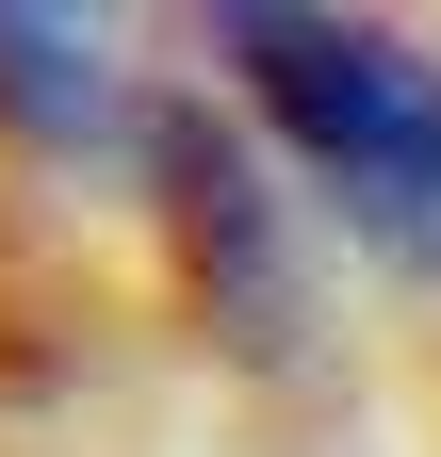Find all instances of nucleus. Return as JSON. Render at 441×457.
<instances>
[{
    "instance_id": "obj_3",
    "label": "nucleus",
    "mask_w": 441,
    "mask_h": 457,
    "mask_svg": "<svg viewBox=\"0 0 441 457\" xmlns=\"http://www.w3.org/2000/svg\"><path fill=\"white\" fill-rule=\"evenodd\" d=\"M0 131L17 147H115V131H147L115 0H0Z\"/></svg>"
},
{
    "instance_id": "obj_2",
    "label": "nucleus",
    "mask_w": 441,
    "mask_h": 457,
    "mask_svg": "<svg viewBox=\"0 0 441 457\" xmlns=\"http://www.w3.org/2000/svg\"><path fill=\"white\" fill-rule=\"evenodd\" d=\"M147 180H163V212H180L196 295L229 311V327H279V212H262L245 147L212 131V114H180V98H163V114H147Z\"/></svg>"
},
{
    "instance_id": "obj_1",
    "label": "nucleus",
    "mask_w": 441,
    "mask_h": 457,
    "mask_svg": "<svg viewBox=\"0 0 441 457\" xmlns=\"http://www.w3.org/2000/svg\"><path fill=\"white\" fill-rule=\"evenodd\" d=\"M212 49H229V82L262 98V131H279L393 262L441 278V66H409L344 0H212Z\"/></svg>"
}]
</instances>
